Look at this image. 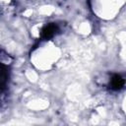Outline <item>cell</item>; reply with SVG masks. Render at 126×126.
<instances>
[{
    "instance_id": "obj_2",
    "label": "cell",
    "mask_w": 126,
    "mask_h": 126,
    "mask_svg": "<svg viewBox=\"0 0 126 126\" xmlns=\"http://www.w3.org/2000/svg\"><path fill=\"white\" fill-rule=\"evenodd\" d=\"M59 31V28L56 24L54 23H50L46 26L43 27V29L41 30V38L42 39H49L51 37H53Z\"/></svg>"
},
{
    "instance_id": "obj_1",
    "label": "cell",
    "mask_w": 126,
    "mask_h": 126,
    "mask_svg": "<svg viewBox=\"0 0 126 126\" xmlns=\"http://www.w3.org/2000/svg\"><path fill=\"white\" fill-rule=\"evenodd\" d=\"M126 85V79L123 78L121 75H118V74H114L110 81H109V89L112 90V91H119L121 89H123Z\"/></svg>"
}]
</instances>
